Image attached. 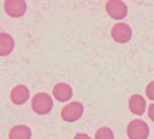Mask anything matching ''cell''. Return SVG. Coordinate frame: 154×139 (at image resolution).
<instances>
[{
  "mask_svg": "<svg viewBox=\"0 0 154 139\" xmlns=\"http://www.w3.org/2000/svg\"><path fill=\"white\" fill-rule=\"evenodd\" d=\"M52 107H53L52 98L45 92H39L32 98V108L36 114L46 115L51 112Z\"/></svg>",
  "mask_w": 154,
  "mask_h": 139,
  "instance_id": "1",
  "label": "cell"
},
{
  "mask_svg": "<svg viewBox=\"0 0 154 139\" xmlns=\"http://www.w3.org/2000/svg\"><path fill=\"white\" fill-rule=\"evenodd\" d=\"M149 135V126L142 119H134L127 126V136L129 139H147Z\"/></svg>",
  "mask_w": 154,
  "mask_h": 139,
  "instance_id": "2",
  "label": "cell"
},
{
  "mask_svg": "<svg viewBox=\"0 0 154 139\" xmlns=\"http://www.w3.org/2000/svg\"><path fill=\"white\" fill-rule=\"evenodd\" d=\"M84 112V106L78 101L70 102L61 110V118L66 122H74L79 119Z\"/></svg>",
  "mask_w": 154,
  "mask_h": 139,
  "instance_id": "3",
  "label": "cell"
},
{
  "mask_svg": "<svg viewBox=\"0 0 154 139\" xmlns=\"http://www.w3.org/2000/svg\"><path fill=\"white\" fill-rule=\"evenodd\" d=\"M106 11L116 20H122L127 15V5L120 0H110L106 4Z\"/></svg>",
  "mask_w": 154,
  "mask_h": 139,
  "instance_id": "4",
  "label": "cell"
},
{
  "mask_svg": "<svg viewBox=\"0 0 154 139\" xmlns=\"http://www.w3.org/2000/svg\"><path fill=\"white\" fill-rule=\"evenodd\" d=\"M132 28L125 23L115 24L111 30V35L114 41L119 43H125L132 38Z\"/></svg>",
  "mask_w": 154,
  "mask_h": 139,
  "instance_id": "5",
  "label": "cell"
},
{
  "mask_svg": "<svg viewBox=\"0 0 154 139\" xmlns=\"http://www.w3.org/2000/svg\"><path fill=\"white\" fill-rule=\"evenodd\" d=\"M4 6L7 14L15 18L23 16L27 9V5L23 0H5Z\"/></svg>",
  "mask_w": 154,
  "mask_h": 139,
  "instance_id": "6",
  "label": "cell"
},
{
  "mask_svg": "<svg viewBox=\"0 0 154 139\" xmlns=\"http://www.w3.org/2000/svg\"><path fill=\"white\" fill-rule=\"evenodd\" d=\"M52 94L58 101L66 102V101H69L72 98L73 90L69 84L60 82V83L56 84L53 87Z\"/></svg>",
  "mask_w": 154,
  "mask_h": 139,
  "instance_id": "7",
  "label": "cell"
},
{
  "mask_svg": "<svg viewBox=\"0 0 154 139\" xmlns=\"http://www.w3.org/2000/svg\"><path fill=\"white\" fill-rule=\"evenodd\" d=\"M30 97L29 90L25 85H17L14 87L10 94L11 100L15 105H23L24 104Z\"/></svg>",
  "mask_w": 154,
  "mask_h": 139,
  "instance_id": "8",
  "label": "cell"
},
{
  "mask_svg": "<svg viewBox=\"0 0 154 139\" xmlns=\"http://www.w3.org/2000/svg\"><path fill=\"white\" fill-rule=\"evenodd\" d=\"M128 106L133 114L142 116L143 114H144L146 109V100L142 95L134 94L129 100Z\"/></svg>",
  "mask_w": 154,
  "mask_h": 139,
  "instance_id": "9",
  "label": "cell"
},
{
  "mask_svg": "<svg viewBox=\"0 0 154 139\" xmlns=\"http://www.w3.org/2000/svg\"><path fill=\"white\" fill-rule=\"evenodd\" d=\"M14 47L13 37L6 33H0V55L5 56L10 54Z\"/></svg>",
  "mask_w": 154,
  "mask_h": 139,
  "instance_id": "10",
  "label": "cell"
},
{
  "mask_svg": "<svg viewBox=\"0 0 154 139\" xmlns=\"http://www.w3.org/2000/svg\"><path fill=\"white\" fill-rule=\"evenodd\" d=\"M31 129L25 125H17L11 128L9 139H31Z\"/></svg>",
  "mask_w": 154,
  "mask_h": 139,
  "instance_id": "11",
  "label": "cell"
},
{
  "mask_svg": "<svg viewBox=\"0 0 154 139\" xmlns=\"http://www.w3.org/2000/svg\"><path fill=\"white\" fill-rule=\"evenodd\" d=\"M95 139H115L114 133L110 128L103 127L97 130Z\"/></svg>",
  "mask_w": 154,
  "mask_h": 139,
  "instance_id": "12",
  "label": "cell"
},
{
  "mask_svg": "<svg viewBox=\"0 0 154 139\" xmlns=\"http://www.w3.org/2000/svg\"><path fill=\"white\" fill-rule=\"evenodd\" d=\"M146 95L147 97L152 100H154V81H151L147 87H146Z\"/></svg>",
  "mask_w": 154,
  "mask_h": 139,
  "instance_id": "13",
  "label": "cell"
},
{
  "mask_svg": "<svg viewBox=\"0 0 154 139\" xmlns=\"http://www.w3.org/2000/svg\"><path fill=\"white\" fill-rule=\"evenodd\" d=\"M148 116L150 118V119L152 121L154 122V104H151L149 106V109H148Z\"/></svg>",
  "mask_w": 154,
  "mask_h": 139,
  "instance_id": "14",
  "label": "cell"
},
{
  "mask_svg": "<svg viewBox=\"0 0 154 139\" xmlns=\"http://www.w3.org/2000/svg\"><path fill=\"white\" fill-rule=\"evenodd\" d=\"M74 139H92L88 135L85 134V133H78L75 137Z\"/></svg>",
  "mask_w": 154,
  "mask_h": 139,
  "instance_id": "15",
  "label": "cell"
}]
</instances>
